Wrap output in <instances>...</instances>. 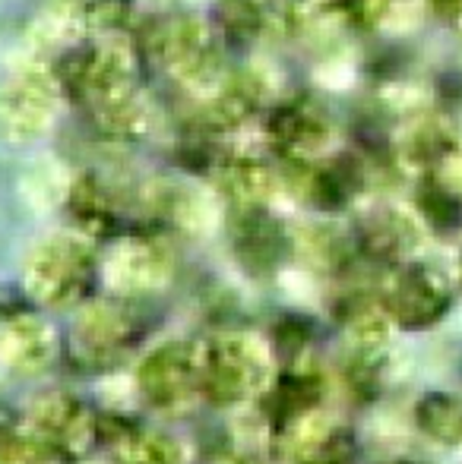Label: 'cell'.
I'll return each instance as SVG.
<instances>
[{
  "label": "cell",
  "instance_id": "obj_11",
  "mask_svg": "<svg viewBox=\"0 0 462 464\" xmlns=\"http://www.w3.org/2000/svg\"><path fill=\"white\" fill-rule=\"evenodd\" d=\"M222 187L244 206L260 202L272 187V171L257 159H231L222 168Z\"/></svg>",
  "mask_w": 462,
  "mask_h": 464
},
{
  "label": "cell",
  "instance_id": "obj_3",
  "mask_svg": "<svg viewBox=\"0 0 462 464\" xmlns=\"http://www.w3.org/2000/svg\"><path fill=\"white\" fill-rule=\"evenodd\" d=\"M146 48L172 80H178L187 89H197V92L219 89L229 76L222 67L216 32L210 29V23L191 16V13L162 19L149 35Z\"/></svg>",
  "mask_w": 462,
  "mask_h": 464
},
{
  "label": "cell",
  "instance_id": "obj_5",
  "mask_svg": "<svg viewBox=\"0 0 462 464\" xmlns=\"http://www.w3.org/2000/svg\"><path fill=\"white\" fill-rule=\"evenodd\" d=\"M270 379L263 344L247 335L219 338L210 351H200V385L222 401H241Z\"/></svg>",
  "mask_w": 462,
  "mask_h": 464
},
{
  "label": "cell",
  "instance_id": "obj_8",
  "mask_svg": "<svg viewBox=\"0 0 462 464\" xmlns=\"http://www.w3.org/2000/svg\"><path fill=\"white\" fill-rule=\"evenodd\" d=\"M200 382V351L187 344H165L152 351L140 370L143 395L155 404H178Z\"/></svg>",
  "mask_w": 462,
  "mask_h": 464
},
{
  "label": "cell",
  "instance_id": "obj_9",
  "mask_svg": "<svg viewBox=\"0 0 462 464\" xmlns=\"http://www.w3.org/2000/svg\"><path fill=\"white\" fill-rule=\"evenodd\" d=\"M0 357L6 367L19 372H35L51 357V329L35 313L0 316Z\"/></svg>",
  "mask_w": 462,
  "mask_h": 464
},
{
  "label": "cell",
  "instance_id": "obj_1",
  "mask_svg": "<svg viewBox=\"0 0 462 464\" xmlns=\"http://www.w3.org/2000/svg\"><path fill=\"white\" fill-rule=\"evenodd\" d=\"M54 76L64 98L89 111V117L140 92L133 48L105 35L80 38V42L67 44L61 61L54 63Z\"/></svg>",
  "mask_w": 462,
  "mask_h": 464
},
{
  "label": "cell",
  "instance_id": "obj_2",
  "mask_svg": "<svg viewBox=\"0 0 462 464\" xmlns=\"http://www.w3.org/2000/svg\"><path fill=\"white\" fill-rule=\"evenodd\" d=\"M102 263L86 240L74 234H51L29 250L23 266L25 294L44 306H74L93 294Z\"/></svg>",
  "mask_w": 462,
  "mask_h": 464
},
{
  "label": "cell",
  "instance_id": "obj_6",
  "mask_svg": "<svg viewBox=\"0 0 462 464\" xmlns=\"http://www.w3.org/2000/svg\"><path fill=\"white\" fill-rule=\"evenodd\" d=\"M140 313L130 297L102 300V304L95 300L76 323V344L86 357L99 361V357H117L121 351H127L140 338Z\"/></svg>",
  "mask_w": 462,
  "mask_h": 464
},
{
  "label": "cell",
  "instance_id": "obj_10",
  "mask_svg": "<svg viewBox=\"0 0 462 464\" xmlns=\"http://www.w3.org/2000/svg\"><path fill=\"white\" fill-rule=\"evenodd\" d=\"M323 133V121L317 117V108L310 102H279L272 104L270 117H266V136L279 152L285 155H304Z\"/></svg>",
  "mask_w": 462,
  "mask_h": 464
},
{
  "label": "cell",
  "instance_id": "obj_4",
  "mask_svg": "<svg viewBox=\"0 0 462 464\" xmlns=\"http://www.w3.org/2000/svg\"><path fill=\"white\" fill-rule=\"evenodd\" d=\"M64 92L54 70L19 63L0 80V133L13 142H32L57 121Z\"/></svg>",
  "mask_w": 462,
  "mask_h": 464
},
{
  "label": "cell",
  "instance_id": "obj_7",
  "mask_svg": "<svg viewBox=\"0 0 462 464\" xmlns=\"http://www.w3.org/2000/svg\"><path fill=\"white\" fill-rule=\"evenodd\" d=\"M172 272V259L159 244L149 237H127L117 244V250L102 263V278L117 291V297H130L136 294H149L162 287Z\"/></svg>",
  "mask_w": 462,
  "mask_h": 464
}]
</instances>
